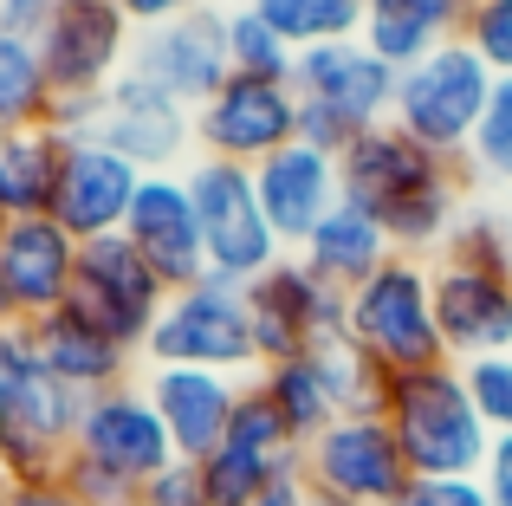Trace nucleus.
<instances>
[{
    "mask_svg": "<svg viewBox=\"0 0 512 506\" xmlns=\"http://www.w3.org/2000/svg\"><path fill=\"white\" fill-rule=\"evenodd\" d=\"M182 182H188V195H195L201 247H208V273L214 279L253 286L266 266L286 260V241L273 234V221H266V208H260V189H253V169L195 156V163L182 169Z\"/></svg>",
    "mask_w": 512,
    "mask_h": 506,
    "instance_id": "nucleus-8",
    "label": "nucleus"
},
{
    "mask_svg": "<svg viewBox=\"0 0 512 506\" xmlns=\"http://www.w3.org/2000/svg\"><path fill=\"white\" fill-rule=\"evenodd\" d=\"M117 7H124V20L143 33V26H163V20H182V13H195L201 0H117Z\"/></svg>",
    "mask_w": 512,
    "mask_h": 506,
    "instance_id": "nucleus-45",
    "label": "nucleus"
},
{
    "mask_svg": "<svg viewBox=\"0 0 512 506\" xmlns=\"http://www.w3.org/2000/svg\"><path fill=\"white\" fill-rule=\"evenodd\" d=\"M52 130H59L65 143L98 137L104 150L137 163L143 176H175V169H188V150H195V111H182V104L163 98V91L137 72H124L104 98L59 104V111H52Z\"/></svg>",
    "mask_w": 512,
    "mask_h": 506,
    "instance_id": "nucleus-5",
    "label": "nucleus"
},
{
    "mask_svg": "<svg viewBox=\"0 0 512 506\" xmlns=\"http://www.w3.org/2000/svg\"><path fill=\"white\" fill-rule=\"evenodd\" d=\"M480 487H487V506H512V435H500V442H493Z\"/></svg>",
    "mask_w": 512,
    "mask_h": 506,
    "instance_id": "nucleus-44",
    "label": "nucleus"
},
{
    "mask_svg": "<svg viewBox=\"0 0 512 506\" xmlns=\"http://www.w3.org/2000/svg\"><path fill=\"white\" fill-rule=\"evenodd\" d=\"M461 169H467V176H487V182H506V189H512V78L493 85L487 117H480L474 143H467Z\"/></svg>",
    "mask_w": 512,
    "mask_h": 506,
    "instance_id": "nucleus-34",
    "label": "nucleus"
},
{
    "mask_svg": "<svg viewBox=\"0 0 512 506\" xmlns=\"http://www.w3.org/2000/svg\"><path fill=\"white\" fill-rule=\"evenodd\" d=\"M350 137H357V124H344L331 104H305L299 98V143H312V150H325V156H344Z\"/></svg>",
    "mask_w": 512,
    "mask_h": 506,
    "instance_id": "nucleus-40",
    "label": "nucleus"
},
{
    "mask_svg": "<svg viewBox=\"0 0 512 506\" xmlns=\"http://www.w3.org/2000/svg\"><path fill=\"white\" fill-rule=\"evenodd\" d=\"M143 357H150V364H182V370H221V377H240V383L260 377L247 286L208 273V279H195V286L169 292Z\"/></svg>",
    "mask_w": 512,
    "mask_h": 506,
    "instance_id": "nucleus-7",
    "label": "nucleus"
},
{
    "mask_svg": "<svg viewBox=\"0 0 512 506\" xmlns=\"http://www.w3.org/2000/svg\"><path fill=\"white\" fill-rule=\"evenodd\" d=\"M344 176V202H357L376 228L389 234V247L409 253V260H428L448 247L454 221H461V163L422 150L409 130L396 124H370L350 137V150L338 156Z\"/></svg>",
    "mask_w": 512,
    "mask_h": 506,
    "instance_id": "nucleus-1",
    "label": "nucleus"
},
{
    "mask_svg": "<svg viewBox=\"0 0 512 506\" xmlns=\"http://www.w3.org/2000/svg\"><path fill=\"white\" fill-rule=\"evenodd\" d=\"M65 0H0V33L13 39H39L52 26V13H59Z\"/></svg>",
    "mask_w": 512,
    "mask_h": 506,
    "instance_id": "nucleus-41",
    "label": "nucleus"
},
{
    "mask_svg": "<svg viewBox=\"0 0 512 506\" xmlns=\"http://www.w3.org/2000/svg\"><path fill=\"white\" fill-rule=\"evenodd\" d=\"M312 506H350V500H331V494H312Z\"/></svg>",
    "mask_w": 512,
    "mask_h": 506,
    "instance_id": "nucleus-47",
    "label": "nucleus"
},
{
    "mask_svg": "<svg viewBox=\"0 0 512 506\" xmlns=\"http://www.w3.org/2000/svg\"><path fill=\"white\" fill-rule=\"evenodd\" d=\"M318 364H325V377H331V396H338V416H383V403H389V383H396V370H383L370 351H357L350 338H331V344H318Z\"/></svg>",
    "mask_w": 512,
    "mask_h": 506,
    "instance_id": "nucleus-30",
    "label": "nucleus"
},
{
    "mask_svg": "<svg viewBox=\"0 0 512 506\" xmlns=\"http://www.w3.org/2000/svg\"><path fill=\"white\" fill-rule=\"evenodd\" d=\"M441 260L474 266V273H512V215H500V208H461Z\"/></svg>",
    "mask_w": 512,
    "mask_h": 506,
    "instance_id": "nucleus-32",
    "label": "nucleus"
},
{
    "mask_svg": "<svg viewBox=\"0 0 512 506\" xmlns=\"http://www.w3.org/2000/svg\"><path fill=\"white\" fill-rule=\"evenodd\" d=\"M383 422L396 429L415 481H480V474H487L493 429L480 422L474 396H467L461 364L402 370V377L389 383Z\"/></svg>",
    "mask_w": 512,
    "mask_h": 506,
    "instance_id": "nucleus-3",
    "label": "nucleus"
},
{
    "mask_svg": "<svg viewBox=\"0 0 512 506\" xmlns=\"http://www.w3.org/2000/svg\"><path fill=\"white\" fill-rule=\"evenodd\" d=\"M0 506H78V494L52 474V481H0Z\"/></svg>",
    "mask_w": 512,
    "mask_h": 506,
    "instance_id": "nucleus-43",
    "label": "nucleus"
},
{
    "mask_svg": "<svg viewBox=\"0 0 512 506\" xmlns=\"http://www.w3.org/2000/svg\"><path fill=\"white\" fill-rule=\"evenodd\" d=\"M402 506H487V487L480 481H415Z\"/></svg>",
    "mask_w": 512,
    "mask_h": 506,
    "instance_id": "nucleus-42",
    "label": "nucleus"
},
{
    "mask_svg": "<svg viewBox=\"0 0 512 506\" xmlns=\"http://www.w3.org/2000/svg\"><path fill=\"white\" fill-rule=\"evenodd\" d=\"M156 416L169 429L175 461H208L214 448L227 442V422H234L240 403V377H221V370H182V364H150L143 377Z\"/></svg>",
    "mask_w": 512,
    "mask_h": 506,
    "instance_id": "nucleus-20",
    "label": "nucleus"
},
{
    "mask_svg": "<svg viewBox=\"0 0 512 506\" xmlns=\"http://www.w3.org/2000/svg\"><path fill=\"white\" fill-rule=\"evenodd\" d=\"M461 39L487 59L493 78H512V0H474Z\"/></svg>",
    "mask_w": 512,
    "mask_h": 506,
    "instance_id": "nucleus-37",
    "label": "nucleus"
},
{
    "mask_svg": "<svg viewBox=\"0 0 512 506\" xmlns=\"http://www.w3.org/2000/svg\"><path fill=\"white\" fill-rule=\"evenodd\" d=\"M227 65H234L240 78H273V85H292V72H299V46H292L279 26H266V13L227 7Z\"/></svg>",
    "mask_w": 512,
    "mask_h": 506,
    "instance_id": "nucleus-29",
    "label": "nucleus"
},
{
    "mask_svg": "<svg viewBox=\"0 0 512 506\" xmlns=\"http://www.w3.org/2000/svg\"><path fill=\"white\" fill-rule=\"evenodd\" d=\"M299 143V91L273 78H227L195 111V150L234 169H260L273 150Z\"/></svg>",
    "mask_w": 512,
    "mask_h": 506,
    "instance_id": "nucleus-13",
    "label": "nucleus"
},
{
    "mask_svg": "<svg viewBox=\"0 0 512 506\" xmlns=\"http://www.w3.org/2000/svg\"><path fill=\"white\" fill-rule=\"evenodd\" d=\"M130 247L156 266L169 292L208 279V247H201V215H195V195H188L182 176H143L137 202H130V221H124Z\"/></svg>",
    "mask_w": 512,
    "mask_h": 506,
    "instance_id": "nucleus-19",
    "label": "nucleus"
},
{
    "mask_svg": "<svg viewBox=\"0 0 512 506\" xmlns=\"http://www.w3.org/2000/svg\"><path fill=\"white\" fill-rule=\"evenodd\" d=\"M59 481L78 494V506H137L143 500V481H130V474H117V468H104V461L78 455V448L65 455Z\"/></svg>",
    "mask_w": 512,
    "mask_h": 506,
    "instance_id": "nucleus-36",
    "label": "nucleus"
},
{
    "mask_svg": "<svg viewBox=\"0 0 512 506\" xmlns=\"http://www.w3.org/2000/svg\"><path fill=\"white\" fill-rule=\"evenodd\" d=\"M65 169V137L52 124L39 130H0V221L52 215Z\"/></svg>",
    "mask_w": 512,
    "mask_h": 506,
    "instance_id": "nucleus-25",
    "label": "nucleus"
},
{
    "mask_svg": "<svg viewBox=\"0 0 512 506\" xmlns=\"http://www.w3.org/2000/svg\"><path fill=\"white\" fill-rule=\"evenodd\" d=\"M72 305L104 325L124 351H143L169 305V286L156 279V266L130 247V234H104V241L78 247V279H72Z\"/></svg>",
    "mask_w": 512,
    "mask_h": 506,
    "instance_id": "nucleus-12",
    "label": "nucleus"
},
{
    "mask_svg": "<svg viewBox=\"0 0 512 506\" xmlns=\"http://www.w3.org/2000/svg\"><path fill=\"white\" fill-rule=\"evenodd\" d=\"M299 481L350 506H396L415 487V468L383 416H338L299 448Z\"/></svg>",
    "mask_w": 512,
    "mask_h": 506,
    "instance_id": "nucleus-9",
    "label": "nucleus"
},
{
    "mask_svg": "<svg viewBox=\"0 0 512 506\" xmlns=\"http://www.w3.org/2000/svg\"><path fill=\"white\" fill-rule=\"evenodd\" d=\"M396 506H402V500H396Z\"/></svg>",
    "mask_w": 512,
    "mask_h": 506,
    "instance_id": "nucleus-48",
    "label": "nucleus"
},
{
    "mask_svg": "<svg viewBox=\"0 0 512 506\" xmlns=\"http://www.w3.org/2000/svg\"><path fill=\"white\" fill-rule=\"evenodd\" d=\"M85 396L65 390L33 344V325H0V481H52L78 442Z\"/></svg>",
    "mask_w": 512,
    "mask_h": 506,
    "instance_id": "nucleus-2",
    "label": "nucleus"
},
{
    "mask_svg": "<svg viewBox=\"0 0 512 506\" xmlns=\"http://www.w3.org/2000/svg\"><path fill=\"white\" fill-rule=\"evenodd\" d=\"M467 377V396H474L480 422L493 429V442L512 435V351L506 357H474V364H461Z\"/></svg>",
    "mask_w": 512,
    "mask_h": 506,
    "instance_id": "nucleus-35",
    "label": "nucleus"
},
{
    "mask_svg": "<svg viewBox=\"0 0 512 506\" xmlns=\"http://www.w3.org/2000/svg\"><path fill=\"white\" fill-rule=\"evenodd\" d=\"M130 72L150 78V85L163 91V98H175L182 111H201V104L234 78V65H227V13L201 0L195 13H182V20L143 26L137 46H130Z\"/></svg>",
    "mask_w": 512,
    "mask_h": 506,
    "instance_id": "nucleus-14",
    "label": "nucleus"
},
{
    "mask_svg": "<svg viewBox=\"0 0 512 506\" xmlns=\"http://www.w3.org/2000/svg\"><path fill=\"white\" fill-rule=\"evenodd\" d=\"M33 344H39V357H46L52 377H59L65 390H78V396H98V390L130 383V364H137V351H124V344H117L104 325H91L78 305H59L52 318H39Z\"/></svg>",
    "mask_w": 512,
    "mask_h": 506,
    "instance_id": "nucleus-23",
    "label": "nucleus"
},
{
    "mask_svg": "<svg viewBox=\"0 0 512 506\" xmlns=\"http://www.w3.org/2000/svg\"><path fill=\"white\" fill-rule=\"evenodd\" d=\"M247 7L266 13V26H279L299 52L338 46V39H363V20H370L363 0H247Z\"/></svg>",
    "mask_w": 512,
    "mask_h": 506,
    "instance_id": "nucleus-28",
    "label": "nucleus"
},
{
    "mask_svg": "<svg viewBox=\"0 0 512 506\" xmlns=\"http://www.w3.org/2000/svg\"><path fill=\"white\" fill-rule=\"evenodd\" d=\"M143 189V169L124 163L117 150H104L98 137L65 143V169H59V195H52V221L72 234L78 247L104 241V234H124L130 202Z\"/></svg>",
    "mask_w": 512,
    "mask_h": 506,
    "instance_id": "nucleus-16",
    "label": "nucleus"
},
{
    "mask_svg": "<svg viewBox=\"0 0 512 506\" xmlns=\"http://www.w3.org/2000/svg\"><path fill=\"white\" fill-rule=\"evenodd\" d=\"M253 189H260V208H266V221H273V234L286 247H305V234L344 202L338 156L312 150V143H286V150H273L260 169H253Z\"/></svg>",
    "mask_w": 512,
    "mask_h": 506,
    "instance_id": "nucleus-22",
    "label": "nucleus"
},
{
    "mask_svg": "<svg viewBox=\"0 0 512 506\" xmlns=\"http://www.w3.org/2000/svg\"><path fill=\"white\" fill-rule=\"evenodd\" d=\"M227 442L247 448V455H266V461H292L299 468V442L286 435V422H279V409L266 403L260 377L240 383V403H234V422H227Z\"/></svg>",
    "mask_w": 512,
    "mask_h": 506,
    "instance_id": "nucleus-33",
    "label": "nucleus"
},
{
    "mask_svg": "<svg viewBox=\"0 0 512 506\" xmlns=\"http://www.w3.org/2000/svg\"><path fill=\"white\" fill-rule=\"evenodd\" d=\"M389 234L376 228L370 215H363L357 202H338L325 221H318L312 234H305V247H299V260L312 266L325 286H338V292H350V286H363V279L376 273V266L389 260Z\"/></svg>",
    "mask_w": 512,
    "mask_h": 506,
    "instance_id": "nucleus-24",
    "label": "nucleus"
},
{
    "mask_svg": "<svg viewBox=\"0 0 512 506\" xmlns=\"http://www.w3.org/2000/svg\"><path fill=\"white\" fill-rule=\"evenodd\" d=\"M253 506H312V487H305L299 474H279V481L266 487V500H253Z\"/></svg>",
    "mask_w": 512,
    "mask_h": 506,
    "instance_id": "nucleus-46",
    "label": "nucleus"
},
{
    "mask_svg": "<svg viewBox=\"0 0 512 506\" xmlns=\"http://www.w3.org/2000/svg\"><path fill=\"white\" fill-rule=\"evenodd\" d=\"M59 111V91L46 78V59H39L33 39L0 33V130H39Z\"/></svg>",
    "mask_w": 512,
    "mask_h": 506,
    "instance_id": "nucleus-27",
    "label": "nucleus"
},
{
    "mask_svg": "<svg viewBox=\"0 0 512 506\" xmlns=\"http://www.w3.org/2000/svg\"><path fill=\"white\" fill-rule=\"evenodd\" d=\"M370 13H389V20H409L422 26L435 46H448V39L467 33V13H474V0H363Z\"/></svg>",
    "mask_w": 512,
    "mask_h": 506,
    "instance_id": "nucleus-38",
    "label": "nucleus"
},
{
    "mask_svg": "<svg viewBox=\"0 0 512 506\" xmlns=\"http://www.w3.org/2000/svg\"><path fill=\"white\" fill-rule=\"evenodd\" d=\"M72 448L91 455V461H104V468H117V474H130V481H150V474H163L175 461L169 429H163V416H156L143 383H117V390L85 396Z\"/></svg>",
    "mask_w": 512,
    "mask_h": 506,
    "instance_id": "nucleus-17",
    "label": "nucleus"
},
{
    "mask_svg": "<svg viewBox=\"0 0 512 506\" xmlns=\"http://www.w3.org/2000/svg\"><path fill=\"white\" fill-rule=\"evenodd\" d=\"M344 338L357 351H370L383 370H428L448 364L435 325V260H409L389 253L363 286L344 292Z\"/></svg>",
    "mask_w": 512,
    "mask_h": 506,
    "instance_id": "nucleus-4",
    "label": "nucleus"
},
{
    "mask_svg": "<svg viewBox=\"0 0 512 506\" xmlns=\"http://www.w3.org/2000/svg\"><path fill=\"white\" fill-rule=\"evenodd\" d=\"M493 85H500V78L487 72V59H480L467 39H448V46H435L422 65L396 72V104H389V124L409 130L422 150L461 163L467 143H474V130H480V117H487Z\"/></svg>",
    "mask_w": 512,
    "mask_h": 506,
    "instance_id": "nucleus-6",
    "label": "nucleus"
},
{
    "mask_svg": "<svg viewBox=\"0 0 512 506\" xmlns=\"http://www.w3.org/2000/svg\"><path fill=\"white\" fill-rule=\"evenodd\" d=\"M33 46L46 59V78L59 91V104H85V98H104L130 72L137 26L124 20L117 0H65Z\"/></svg>",
    "mask_w": 512,
    "mask_h": 506,
    "instance_id": "nucleus-10",
    "label": "nucleus"
},
{
    "mask_svg": "<svg viewBox=\"0 0 512 506\" xmlns=\"http://www.w3.org/2000/svg\"><path fill=\"white\" fill-rule=\"evenodd\" d=\"M247 305H253V351H260V370L344 338V292L325 286L299 253L266 266L247 286Z\"/></svg>",
    "mask_w": 512,
    "mask_h": 506,
    "instance_id": "nucleus-11",
    "label": "nucleus"
},
{
    "mask_svg": "<svg viewBox=\"0 0 512 506\" xmlns=\"http://www.w3.org/2000/svg\"><path fill=\"white\" fill-rule=\"evenodd\" d=\"M260 390H266V403L279 409V422H286V435L299 448L338 422V396H331V377H325V364H318V351L286 357V364H266Z\"/></svg>",
    "mask_w": 512,
    "mask_h": 506,
    "instance_id": "nucleus-26",
    "label": "nucleus"
},
{
    "mask_svg": "<svg viewBox=\"0 0 512 506\" xmlns=\"http://www.w3.org/2000/svg\"><path fill=\"white\" fill-rule=\"evenodd\" d=\"M292 91H299L305 104H331L344 124L370 130V124H389V104H396V72H389V65L376 59L363 39H338V46L299 52Z\"/></svg>",
    "mask_w": 512,
    "mask_h": 506,
    "instance_id": "nucleus-21",
    "label": "nucleus"
},
{
    "mask_svg": "<svg viewBox=\"0 0 512 506\" xmlns=\"http://www.w3.org/2000/svg\"><path fill=\"white\" fill-rule=\"evenodd\" d=\"M137 506H208V487H201V461H169L163 474H150Z\"/></svg>",
    "mask_w": 512,
    "mask_h": 506,
    "instance_id": "nucleus-39",
    "label": "nucleus"
},
{
    "mask_svg": "<svg viewBox=\"0 0 512 506\" xmlns=\"http://www.w3.org/2000/svg\"><path fill=\"white\" fill-rule=\"evenodd\" d=\"M279 474H299L292 461H266V455H247V448L221 442L208 461H201V487H208V506H253L266 500V487Z\"/></svg>",
    "mask_w": 512,
    "mask_h": 506,
    "instance_id": "nucleus-31",
    "label": "nucleus"
},
{
    "mask_svg": "<svg viewBox=\"0 0 512 506\" xmlns=\"http://www.w3.org/2000/svg\"><path fill=\"white\" fill-rule=\"evenodd\" d=\"M435 325L448 364L512 351V273H474V266L435 260Z\"/></svg>",
    "mask_w": 512,
    "mask_h": 506,
    "instance_id": "nucleus-18",
    "label": "nucleus"
},
{
    "mask_svg": "<svg viewBox=\"0 0 512 506\" xmlns=\"http://www.w3.org/2000/svg\"><path fill=\"white\" fill-rule=\"evenodd\" d=\"M72 279H78V241L59 221L52 215L7 221V241H0V299H7L13 325H39L59 305H72Z\"/></svg>",
    "mask_w": 512,
    "mask_h": 506,
    "instance_id": "nucleus-15",
    "label": "nucleus"
}]
</instances>
